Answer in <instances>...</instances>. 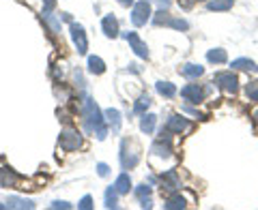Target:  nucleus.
<instances>
[{
	"instance_id": "obj_15",
	"label": "nucleus",
	"mask_w": 258,
	"mask_h": 210,
	"mask_svg": "<svg viewBox=\"0 0 258 210\" xmlns=\"http://www.w3.org/2000/svg\"><path fill=\"white\" fill-rule=\"evenodd\" d=\"M103 116H106V123H108V127L112 129V133H118V131H120V125H123V118H120V112L110 108V110L103 112Z\"/></svg>"
},
{
	"instance_id": "obj_28",
	"label": "nucleus",
	"mask_w": 258,
	"mask_h": 210,
	"mask_svg": "<svg viewBox=\"0 0 258 210\" xmlns=\"http://www.w3.org/2000/svg\"><path fill=\"white\" fill-rule=\"evenodd\" d=\"M106 208H118V193L114 189V184L106 189Z\"/></svg>"
},
{
	"instance_id": "obj_16",
	"label": "nucleus",
	"mask_w": 258,
	"mask_h": 210,
	"mask_svg": "<svg viewBox=\"0 0 258 210\" xmlns=\"http://www.w3.org/2000/svg\"><path fill=\"white\" fill-rule=\"evenodd\" d=\"M179 71H181V75L187 77V79H198V77L205 75V67H200V64H194V62L183 64Z\"/></svg>"
},
{
	"instance_id": "obj_18",
	"label": "nucleus",
	"mask_w": 258,
	"mask_h": 210,
	"mask_svg": "<svg viewBox=\"0 0 258 210\" xmlns=\"http://www.w3.org/2000/svg\"><path fill=\"white\" fill-rule=\"evenodd\" d=\"M230 67H232V69H237V71H249V73H258L256 62H254V60H249V58H237V60H232V62H230Z\"/></svg>"
},
{
	"instance_id": "obj_4",
	"label": "nucleus",
	"mask_w": 258,
	"mask_h": 210,
	"mask_svg": "<svg viewBox=\"0 0 258 210\" xmlns=\"http://www.w3.org/2000/svg\"><path fill=\"white\" fill-rule=\"evenodd\" d=\"M213 84L228 96L237 94V90H239V79H237V75L232 73V71H220V73H215L213 75Z\"/></svg>"
},
{
	"instance_id": "obj_37",
	"label": "nucleus",
	"mask_w": 258,
	"mask_h": 210,
	"mask_svg": "<svg viewBox=\"0 0 258 210\" xmlns=\"http://www.w3.org/2000/svg\"><path fill=\"white\" fill-rule=\"evenodd\" d=\"M140 206H142V208H151V206H153L151 195H149V197H142V199H140Z\"/></svg>"
},
{
	"instance_id": "obj_41",
	"label": "nucleus",
	"mask_w": 258,
	"mask_h": 210,
	"mask_svg": "<svg viewBox=\"0 0 258 210\" xmlns=\"http://www.w3.org/2000/svg\"><path fill=\"white\" fill-rule=\"evenodd\" d=\"M118 3L123 5V7H132V5H134V0H118Z\"/></svg>"
},
{
	"instance_id": "obj_17",
	"label": "nucleus",
	"mask_w": 258,
	"mask_h": 210,
	"mask_svg": "<svg viewBox=\"0 0 258 210\" xmlns=\"http://www.w3.org/2000/svg\"><path fill=\"white\" fill-rule=\"evenodd\" d=\"M5 208H18V210H32L35 208V201L32 199H26V197H18V195H13L7 199V204Z\"/></svg>"
},
{
	"instance_id": "obj_32",
	"label": "nucleus",
	"mask_w": 258,
	"mask_h": 210,
	"mask_svg": "<svg viewBox=\"0 0 258 210\" xmlns=\"http://www.w3.org/2000/svg\"><path fill=\"white\" fill-rule=\"evenodd\" d=\"M78 208H80V210H91V208H93V197H91V195H84L82 199H80Z\"/></svg>"
},
{
	"instance_id": "obj_35",
	"label": "nucleus",
	"mask_w": 258,
	"mask_h": 210,
	"mask_svg": "<svg viewBox=\"0 0 258 210\" xmlns=\"http://www.w3.org/2000/svg\"><path fill=\"white\" fill-rule=\"evenodd\" d=\"M50 208H52V210H56V208H64V210H69V208H71V204H67V201H60V199H56V201H52V204H50Z\"/></svg>"
},
{
	"instance_id": "obj_34",
	"label": "nucleus",
	"mask_w": 258,
	"mask_h": 210,
	"mask_svg": "<svg viewBox=\"0 0 258 210\" xmlns=\"http://www.w3.org/2000/svg\"><path fill=\"white\" fill-rule=\"evenodd\" d=\"M97 174H99L101 178H106V176L110 174V167H108V163H97Z\"/></svg>"
},
{
	"instance_id": "obj_31",
	"label": "nucleus",
	"mask_w": 258,
	"mask_h": 210,
	"mask_svg": "<svg viewBox=\"0 0 258 210\" xmlns=\"http://www.w3.org/2000/svg\"><path fill=\"white\" fill-rule=\"evenodd\" d=\"M149 195H151V187H149L147 182L140 184V187L136 189V197H138V199H142V197H149Z\"/></svg>"
},
{
	"instance_id": "obj_36",
	"label": "nucleus",
	"mask_w": 258,
	"mask_h": 210,
	"mask_svg": "<svg viewBox=\"0 0 258 210\" xmlns=\"http://www.w3.org/2000/svg\"><path fill=\"white\" fill-rule=\"evenodd\" d=\"M41 3H43V11H54L56 0H41Z\"/></svg>"
},
{
	"instance_id": "obj_33",
	"label": "nucleus",
	"mask_w": 258,
	"mask_h": 210,
	"mask_svg": "<svg viewBox=\"0 0 258 210\" xmlns=\"http://www.w3.org/2000/svg\"><path fill=\"white\" fill-rule=\"evenodd\" d=\"M74 77H76V84H78V88H80V90H84V88H86V82H84V75H82V71H76V73H74Z\"/></svg>"
},
{
	"instance_id": "obj_25",
	"label": "nucleus",
	"mask_w": 258,
	"mask_h": 210,
	"mask_svg": "<svg viewBox=\"0 0 258 210\" xmlns=\"http://www.w3.org/2000/svg\"><path fill=\"white\" fill-rule=\"evenodd\" d=\"M43 22L50 26L52 35H58V32H60V18L52 15V11H43Z\"/></svg>"
},
{
	"instance_id": "obj_24",
	"label": "nucleus",
	"mask_w": 258,
	"mask_h": 210,
	"mask_svg": "<svg viewBox=\"0 0 258 210\" xmlns=\"http://www.w3.org/2000/svg\"><path fill=\"white\" fill-rule=\"evenodd\" d=\"M235 0H207V9L209 11H228L232 9Z\"/></svg>"
},
{
	"instance_id": "obj_2",
	"label": "nucleus",
	"mask_w": 258,
	"mask_h": 210,
	"mask_svg": "<svg viewBox=\"0 0 258 210\" xmlns=\"http://www.w3.org/2000/svg\"><path fill=\"white\" fill-rule=\"evenodd\" d=\"M118 157H120V167L123 169H134L136 165L140 163V148H138V144L132 142V140H120V152H118Z\"/></svg>"
},
{
	"instance_id": "obj_8",
	"label": "nucleus",
	"mask_w": 258,
	"mask_h": 210,
	"mask_svg": "<svg viewBox=\"0 0 258 210\" xmlns=\"http://www.w3.org/2000/svg\"><path fill=\"white\" fill-rule=\"evenodd\" d=\"M159 180H161V191H166V193H174V191H179V187H181L179 172H176L174 167L166 169V172H161Z\"/></svg>"
},
{
	"instance_id": "obj_19",
	"label": "nucleus",
	"mask_w": 258,
	"mask_h": 210,
	"mask_svg": "<svg viewBox=\"0 0 258 210\" xmlns=\"http://www.w3.org/2000/svg\"><path fill=\"white\" fill-rule=\"evenodd\" d=\"M88 73H93V75L106 73V62L99 56H88Z\"/></svg>"
},
{
	"instance_id": "obj_7",
	"label": "nucleus",
	"mask_w": 258,
	"mask_h": 210,
	"mask_svg": "<svg viewBox=\"0 0 258 210\" xmlns=\"http://www.w3.org/2000/svg\"><path fill=\"white\" fill-rule=\"evenodd\" d=\"M69 30H71V41H74L78 54L84 56L88 52V39H86L84 26H82V24H78V22H71L69 24Z\"/></svg>"
},
{
	"instance_id": "obj_9",
	"label": "nucleus",
	"mask_w": 258,
	"mask_h": 210,
	"mask_svg": "<svg viewBox=\"0 0 258 210\" xmlns=\"http://www.w3.org/2000/svg\"><path fill=\"white\" fill-rule=\"evenodd\" d=\"M189 127H191V123L185 116H181V114H172L170 118H168V123H166V131L168 133H174V135H181V133H185V131H189Z\"/></svg>"
},
{
	"instance_id": "obj_38",
	"label": "nucleus",
	"mask_w": 258,
	"mask_h": 210,
	"mask_svg": "<svg viewBox=\"0 0 258 210\" xmlns=\"http://www.w3.org/2000/svg\"><path fill=\"white\" fill-rule=\"evenodd\" d=\"M157 3H159V7H161V9H168V7H170V3H172V0H157Z\"/></svg>"
},
{
	"instance_id": "obj_29",
	"label": "nucleus",
	"mask_w": 258,
	"mask_h": 210,
	"mask_svg": "<svg viewBox=\"0 0 258 210\" xmlns=\"http://www.w3.org/2000/svg\"><path fill=\"white\" fill-rule=\"evenodd\" d=\"M245 94H247L249 101H258V79H256V82H249L245 86Z\"/></svg>"
},
{
	"instance_id": "obj_21",
	"label": "nucleus",
	"mask_w": 258,
	"mask_h": 210,
	"mask_svg": "<svg viewBox=\"0 0 258 210\" xmlns=\"http://www.w3.org/2000/svg\"><path fill=\"white\" fill-rule=\"evenodd\" d=\"M207 60L211 64H224L228 60V54H226V50H222V47H215V50L207 52Z\"/></svg>"
},
{
	"instance_id": "obj_42",
	"label": "nucleus",
	"mask_w": 258,
	"mask_h": 210,
	"mask_svg": "<svg viewBox=\"0 0 258 210\" xmlns=\"http://www.w3.org/2000/svg\"><path fill=\"white\" fill-rule=\"evenodd\" d=\"M254 118H256V120H258V110H256V112H254Z\"/></svg>"
},
{
	"instance_id": "obj_23",
	"label": "nucleus",
	"mask_w": 258,
	"mask_h": 210,
	"mask_svg": "<svg viewBox=\"0 0 258 210\" xmlns=\"http://www.w3.org/2000/svg\"><path fill=\"white\" fill-rule=\"evenodd\" d=\"M155 90H157V94L164 96V99H172V96L176 94V86L170 84V82H157Z\"/></svg>"
},
{
	"instance_id": "obj_14",
	"label": "nucleus",
	"mask_w": 258,
	"mask_h": 210,
	"mask_svg": "<svg viewBox=\"0 0 258 210\" xmlns=\"http://www.w3.org/2000/svg\"><path fill=\"white\" fill-rule=\"evenodd\" d=\"M101 28H103V35L110 37V39H116L118 37V20L114 15H106V18L101 20Z\"/></svg>"
},
{
	"instance_id": "obj_40",
	"label": "nucleus",
	"mask_w": 258,
	"mask_h": 210,
	"mask_svg": "<svg viewBox=\"0 0 258 210\" xmlns=\"http://www.w3.org/2000/svg\"><path fill=\"white\" fill-rule=\"evenodd\" d=\"M129 71H134V73H140V67H138V64H129Z\"/></svg>"
},
{
	"instance_id": "obj_22",
	"label": "nucleus",
	"mask_w": 258,
	"mask_h": 210,
	"mask_svg": "<svg viewBox=\"0 0 258 210\" xmlns=\"http://www.w3.org/2000/svg\"><path fill=\"white\" fill-rule=\"evenodd\" d=\"M114 189L118 195H125V193L132 191V178H129V174H120L116 182H114Z\"/></svg>"
},
{
	"instance_id": "obj_43",
	"label": "nucleus",
	"mask_w": 258,
	"mask_h": 210,
	"mask_svg": "<svg viewBox=\"0 0 258 210\" xmlns=\"http://www.w3.org/2000/svg\"><path fill=\"white\" fill-rule=\"evenodd\" d=\"M194 3H203V0H194Z\"/></svg>"
},
{
	"instance_id": "obj_13",
	"label": "nucleus",
	"mask_w": 258,
	"mask_h": 210,
	"mask_svg": "<svg viewBox=\"0 0 258 210\" xmlns=\"http://www.w3.org/2000/svg\"><path fill=\"white\" fill-rule=\"evenodd\" d=\"M187 193H174V195H170L166 199V204L164 208L166 210H183V208H187Z\"/></svg>"
},
{
	"instance_id": "obj_5",
	"label": "nucleus",
	"mask_w": 258,
	"mask_h": 210,
	"mask_svg": "<svg viewBox=\"0 0 258 210\" xmlns=\"http://www.w3.org/2000/svg\"><path fill=\"white\" fill-rule=\"evenodd\" d=\"M58 146H60L62 152H74L78 148H82V135H80V131L74 127H64L60 131Z\"/></svg>"
},
{
	"instance_id": "obj_1",
	"label": "nucleus",
	"mask_w": 258,
	"mask_h": 210,
	"mask_svg": "<svg viewBox=\"0 0 258 210\" xmlns=\"http://www.w3.org/2000/svg\"><path fill=\"white\" fill-rule=\"evenodd\" d=\"M82 123H84L86 133H95L97 140H106L108 137L106 116L101 114L99 105H97L91 96H84V101H82Z\"/></svg>"
},
{
	"instance_id": "obj_11",
	"label": "nucleus",
	"mask_w": 258,
	"mask_h": 210,
	"mask_svg": "<svg viewBox=\"0 0 258 210\" xmlns=\"http://www.w3.org/2000/svg\"><path fill=\"white\" fill-rule=\"evenodd\" d=\"M123 37L127 39V43L132 45V50H134L136 56H140V58H144V60L149 58V47L138 35H136V32H123Z\"/></svg>"
},
{
	"instance_id": "obj_26",
	"label": "nucleus",
	"mask_w": 258,
	"mask_h": 210,
	"mask_svg": "<svg viewBox=\"0 0 258 210\" xmlns=\"http://www.w3.org/2000/svg\"><path fill=\"white\" fill-rule=\"evenodd\" d=\"M151 103H153L151 96L149 94H142L140 99L134 103V112H136V114H147V110L151 108Z\"/></svg>"
},
{
	"instance_id": "obj_10",
	"label": "nucleus",
	"mask_w": 258,
	"mask_h": 210,
	"mask_svg": "<svg viewBox=\"0 0 258 210\" xmlns=\"http://www.w3.org/2000/svg\"><path fill=\"white\" fill-rule=\"evenodd\" d=\"M181 96L185 99V103L198 105L200 101L205 99V90H203V88H200L198 84H187V86L181 88Z\"/></svg>"
},
{
	"instance_id": "obj_20",
	"label": "nucleus",
	"mask_w": 258,
	"mask_h": 210,
	"mask_svg": "<svg viewBox=\"0 0 258 210\" xmlns=\"http://www.w3.org/2000/svg\"><path fill=\"white\" fill-rule=\"evenodd\" d=\"M155 123H157L155 114H142V118H140V131L151 135L153 131H155Z\"/></svg>"
},
{
	"instance_id": "obj_12",
	"label": "nucleus",
	"mask_w": 258,
	"mask_h": 210,
	"mask_svg": "<svg viewBox=\"0 0 258 210\" xmlns=\"http://www.w3.org/2000/svg\"><path fill=\"white\" fill-rule=\"evenodd\" d=\"M22 178L13 172L11 167H0V187L5 189H18Z\"/></svg>"
},
{
	"instance_id": "obj_3",
	"label": "nucleus",
	"mask_w": 258,
	"mask_h": 210,
	"mask_svg": "<svg viewBox=\"0 0 258 210\" xmlns=\"http://www.w3.org/2000/svg\"><path fill=\"white\" fill-rule=\"evenodd\" d=\"M151 163L153 165H161L164 167V163H174V152H172V146H170V142L164 140L161 137L159 142H155L151 146Z\"/></svg>"
},
{
	"instance_id": "obj_39",
	"label": "nucleus",
	"mask_w": 258,
	"mask_h": 210,
	"mask_svg": "<svg viewBox=\"0 0 258 210\" xmlns=\"http://www.w3.org/2000/svg\"><path fill=\"white\" fill-rule=\"evenodd\" d=\"M60 20H62V22H69V24L74 22V20H71V15H69V13H60Z\"/></svg>"
},
{
	"instance_id": "obj_30",
	"label": "nucleus",
	"mask_w": 258,
	"mask_h": 210,
	"mask_svg": "<svg viewBox=\"0 0 258 210\" xmlns=\"http://www.w3.org/2000/svg\"><path fill=\"white\" fill-rule=\"evenodd\" d=\"M168 26L174 28V30H187L189 24L187 20H181V18H170V22H168Z\"/></svg>"
},
{
	"instance_id": "obj_6",
	"label": "nucleus",
	"mask_w": 258,
	"mask_h": 210,
	"mask_svg": "<svg viewBox=\"0 0 258 210\" xmlns=\"http://www.w3.org/2000/svg\"><path fill=\"white\" fill-rule=\"evenodd\" d=\"M151 18H153V11H151L149 0H138V3L132 5V24L134 26H144Z\"/></svg>"
},
{
	"instance_id": "obj_27",
	"label": "nucleus",
	"mask_w": 258,
	"mask_h": 210,
	"mask_svg": "<svg viewBox=\"0 0 258 210\" xmlns=\"http://www.w3.org/2000/svg\"><path fill=\"white\" fill-rule=\"evenodd\" d=\"M170 18L172 15L168 13V9H159L155 15H153V24H155V26H168V22H170Z\"/></svg>"
}]
</instances>
